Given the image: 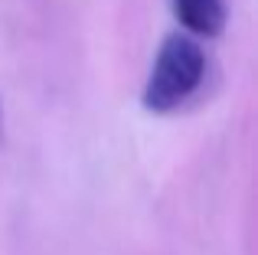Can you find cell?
Returning a JSON list of instances; mask_svg holds the SVG:
<instances>
[{"label":"cell","instance_id":"cell-1","mask_svg":"<svg viewBox=\"0 0 258 255\" xmlns=\"http://www.w3.org/2000/svg\"><path fill=\"white\" fill-rule=\"evenodd\" d=\"M206 76V52L186 33H173L160 43L157 59L151 66V76L144 82L141 105L154 115H170L180 105L189 102Z\"/></svg>","mask_w":258,"mask_h":255},{"label":"cell","instance_id":"cell-2","mask_svg":"<svg viewBox=\"0 0 258 255\" xmlns=\"http://www.w3.org/2000/svg\"><path fill=\"white\" fill-rule=\"evenodd\" d=\"M173 17L193 36H219L226 26V0H170Z\"/></svg>","mask_w":258,"mask_h":255}]
</instances>
